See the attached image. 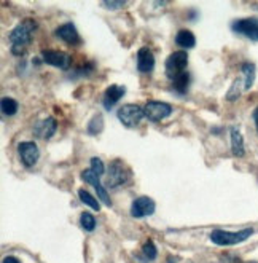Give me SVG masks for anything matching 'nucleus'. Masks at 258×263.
<instances>
[{"mask_svg": "<svg viewBox=\"0 0 258 263\" xmlns=\"http://www.w3.org/2000/svg\"><path fill=\"white\" fill-rule=\"evenodd\" d=\"M37 29V23L34 20H24L21 21L16 27H14L8 39H10V43H11V51L13 54H23L26 46L30 43V37H32V32Z\"/></svg>", "mask_w": 258, "mask_h": 263, "instance_id": "f257e3e1", "label": "nucleus"}, {"mask_svg": "<svg viewBox=\"0 0 258 263\" xmlns=\"http://www.w3.org/2000/svg\"><path fill=\"white\" fill-rule=\"evenodd\" d=\"M255 233L253 228H244L237 231H225V230H214L210 233V241L217 246H236L247 241Z\"/></svg>", "mask_w": 258, "mask_h": 263, "instance_id": "f03ea898", "label": "nucleus"}, {"mask_svg": "<svg viewBox=\"0 0 258 263\" xmlns=\"http://www.w3.org/2000/svg\"><path fill=\"white\" fill-rule=\"evenodd\" d=\"M132 179L131 169L121 161V160H113L109 167V179H107V187L110 189H118L123 185L129 183Z\"/></svg>", "mask_w": 258, "mask_h": 263, "instance_id": "7ed1b4c3", "label": "nucleus"}, {"mask_svg": "<svg viewBox=\"0 0 258 263\" xmlns=\"http://www.w3.org/2000/svg\"><path fill=\"white\" fill-rule=\"evenodd\" d=\"M116 117L126 128H135L141 123V120L145 117V112H144V109L141 105L125 104L123 107H120V109H118Z\"/></svg>", "mask_w": 258, "mask_h": 263, "instance_id": "20e7f679", "label": "nucleus"}, {"mask_svg": "<svg viewBox=\"0 0 258 263\" xmlns=\"http://www.w3.org/2000/svg\"><path fill=\"white\" fill-rule=\"evenodd\" d=\"M231 30L252 42H258V16L242 18L231 23Z\"/></svg>", "mask_w": 258, "mask_h": 263, "instance_id": "39448f33", "label": "nucleus"}, {"mask_svg": "<svg viewBox=\"0 0 258 263\" xmlns=\"http://www.w3.org/2000/svg\"><path fill=\"white\" fill-rule=\"evenodd\" d=\"M188 64V53L187 51H174L168 56L164 63L166 67V75L169 77V80L175 79L177 75H180L182 72H185Z\"/></svg>", "mask_w": 258, "mask_h": 263, "instance_id": "423d86ee", "label": "nucleus"}, {"mask_svg": "<svg viewBox=\"0 0 258 263\" xmlns=\"http://www.w3.org/2000/svg\"><path fill=\"white\" fill-rule=\"evenodd\" d=\"M172 105L168 102H163V101H148L144 107V112L145 117L150 121H161L164 118H168L172 114Z\"/></svg>", "mask_w": 258, "mask_h": 263, "instance_id": "0eeeda50", "label": "nucleus"}, {"mask_svg": "<svg viewBox=\"0 0 258 263\" xmlns=\"http://www.w3.org/2000/svg\"><path fill=\"white\" fill-rule=\"evenodd\" d=\"M156 209L155 201L148 196H139L132 201L131 204V215L134 219H144L147 215H151Z\"/></svg>", "mask_w": 258, "mask_h": 263, "instance_id": "6e6552de", "label": "nucleus"}, {"mask_svg": "<svg viewBox=\"0 0 258 263\" xmlns=\"http://www.w3.org/2000/svg\"><path fill=\"white\" fill-rule=\"evenodd\" d=\"M42 59H43V63H47L53 67H57V69H69L72 63V59L67 53L57 51V50H43Z\"/></svg>", "mask_w": 258, "mask_h": 263, "instance_id": "1a4fd4ad", "label": "nucleus"}, {"mask_svg": "<svg viewBox=\"0 0 258 263\" xmlns=\"http://www.w3.org/2000/svg\"><path fill=\"white\" fill-rule=\"evenodd\" d=\"M18 153L26 167H32L40 158V150L35 142H21L18 145Z\"/></svg>", "mask_w": 258, "mask_h": 263, "instance_id": "9d476101", "label": "nucleus"}, {"mask_svg": "<svg viewBox=\"0 0 258 263\" xmlns=\"http://www.w3.org/2000/svg\"><path fill=\"white\" fill-rule=\"evenodd\" d=\"M80 177H82L86 183L93 185V187L96 189V192H97V196L102 199V203H104L105 206H109V208L112 206V199H110V196H109L107 190H105V187L101 183L99 176H96L93 171H91V169H85V171H82Z\"/></svg>", "mask_w": 258, "mask_h": 263, "instance_id": "9b49d317", "label": "nucleus"}, {"mask_svg": "<svg viewBox=\"0 0 258 263\" xmlns=\"http://www.w3.org/2000/svg\"><path fill=\"white\" fill-rule=\"evenodd\" d=\"M54 35L57 39H61L63 42L69 43V45H73L77 46L82 43V39H80V34L77 27H75L73 23H66V24H61L56 30H54Z\"/></svg>", "mask_w": 258, "mask_h": 263, "instance_id": "f8f14e48", "label": "nucleus"}, {"mask_svg": "<svg viewBox=\"0 0 258 263\" xmlns=\"http://www.w3.org/2000/svg\"><path fill=\"white\" fill-rule=\"evenodd\" d=\"M56 129H57V121L54 118L48 117V118L38 121L37 125L34 126V136L47 141V139H51L54 136Z\"/></svg>", "mask_w": 258, "mask_h": 263, "instance_id": "ddd939ff", "label": "nucleus"}, {"mask_svg": "<svg viewBox=\"0 0 258 263\" xmlns=\"http://www.w3.org/2000/svg\"><path fill=\"white\" fill-rule=\"evenodd\" d=\"M126 95V88L120 85H110L104 92V107L107 110H112L113 105Z\"/></svg>", "mask_w": 258, "mask_h": 263, "instance_id": "4468645a", "label": "nucleus"}, {"mask_svg": "<svg viewBox=\"0 0 258 263\" xmlns=\"http://www.w3.org/2000/svg\"><path fill=\"white\" fill-rule=\"evenodd\" d=\"M155 69V56L148 48H141L137 51V70L142 73H148Z\"/></svg>", "mask_w": 258, "mask_h": 263, "instance_id": "2eb2a0df", "label": "nucleus"}, {"mask_svg": "<svg viewBox=\"0 0 258 263\" xmlns=\"http://www.w3.org/2000/svg\"><path fill=\"white\" fill-rule=\"evenodd\" d=\"M230 137H231V152L234 157L242 158L246 155V145H244V137L237 126H233L230 129Z\"/></svg>", "mask_w": 258, "mask_h": 263, "instance_id": "dca6fc26", "label": "nucleus"}, {"mask_svg": "<svg viewBox=\"0 0 258 263\" xmlns=\"http://www.w3.org/2000/svg\"><path fill=\"white\" fill-rule=\"evenodd\" d=\"M175 43L184 50H191V48H194V45H196V37H194V34L191 32V30L182 29L175 35Z\"/></svg>", "mask_w": 258, "mask_h": 263, "instance_id": "f3484780", "label": "nucleus"}, {"mask_svg": "<svg viewBox=\"0 0 258 263\" xmlns=\"http://www.w3.org/2000/svg\"><path fill=\"white\" fill-rule=\"evenodd\" d=\"M255 73H256V69H255L253 63H242V66H241V77L244 79V89L246 91H249L253 86Z\"/></svg>", "mask_w": 258, "mask_h": 263, "instance_id": "a211bd4d", "label": "nucleus"}, {"mask_svg": "<svg viewBox=\"0 0 258 263\" xmlns=\"http://www.w3.org/2000/svg\"><path fill=\"white\" fill-rule=\"evenodd\" d=\"M171 82H172V86H174V89L177 92H180V95H185L188 83H190V75L187 72H182L180 75H177L175 79H172Z\"/></svg>", "mask_w": 258, "mask_h": 263, "instance_id": "6ab92c4d", "label": "nucleus"}, {"mask_svg": "<svg viewBox=\"0 0 258 263\" xmlns=\"http://www.w3.org/2000/svg\"><path fill=\"white\" fill-rule=\"evenodd\" d=\"M242 91H246L244 89V79L242 77H239V79H236L230 88V91L226 92V99L228 101H237L239 96L242 95Z\"/></svg>", "mask_w": 258, "mask_h": 263, "instance_id": "aec40b11", "label": "nucleus"}, {"mask_svg": "<svg viewBox=\"0 0 258 263\" xmlns=\"http://www.w3.org/2000/svg\"><path fill=\"white\" fill-rule=\"evenodd\" d=\"M102 129H104V117H102L101 114H96V115H93V118L89 120L88 126H86V131H88V134H91V136H96V134H99Z\"/></svg>", "mask_w": 258, "mask_h": 263, "instance_id": "412c9836", "label": "nucleus"}, {"mask_svg": "<svg viewBox=\"0 0 258 263\" xmlns=\"http://www.w3.org/2000/svg\"><path fill=\"white\" fill-rule=\"evenodd\" d=\"M0 105H2V114L5 117H13L18 112V107H19L18 101L13 98H2V104Z\"/></svg>", "mask_w": 258, "mask_h": 263, "instance_id": "4be33fe9", "label": "nucleus"}, {"mask_svg": "<svg viewBox=\"0 0 258 263\" xmlns=\"http://www.w3.org/2000/svg\"><path fill=\"white\" fill-rule=\"evenodd\" d=\"M78 198H80V201L83 204H86V206H89L91 209H94V211H99L101 209V204H99V201L91 195L89 192H86L85 189H80L78 190Z\"/></svg>", "mask_w": 258, "mask_h": 263, "instance_id": "5701e85b", "label": "nucleus"}, {"mask_svg": "<svg viewBox=\"0 0 258 263\" xmlns=\"http://www.w3.org/2000/svg\"><path fill=\"white\" fill-rule=\"evenodd\" d=\"M142 255H144V257H145V260H148V261H153V260L156 258V255H158V249H156L155 242L151 241V239L145 241V244L142 246Z\"/></svg>", "mask_w": 258, "mask_h": 263, "instance_id": "b1692460", "label": "nucleus"}, {"mask_svg": "<svg viewBox=\"0 0 258 263\" xmlns=\"http://www.w3.org/2000/svg\"><path fill=\"white\" fill-rule=\"evenodd\" d=\"M80 225L85 231H93L96 228V219L91 212H82L80 215Z\"/></svg>", "mask_w": 258, "mask_h": 263, "instance_id": "393cba45", "label": "nucleus"}, {"mask_svg": "<svg viewBox=\"0 0 258 263\" xmlns=\"http://www.w3.org/2000/svg\"><path fill=\"white\" fill-rule=\"evenodd\" d=\"M89 164H91V171H93L96 176H102L104 173H105V166H104V161L101 160V158H97V157H93L89 160Z\"/></svg>", "mask_w": 258, "mask_h": 263, "instance_id": "a878e982", "label": "nucleus"}, {"mask_svg": "<svg viewBox=\"0 0 258 263\" xmlns=\"http://www.w3.org/2000/svg\"><path fill=\"white\" fill-rule=\"evenodd\" d=\"M217 263H242V261L234 255H223Z\"/></svg>", "mask_w": 258, "mask_h": 263, "instance_id": "bb28decb", "label": "nucleus"}, {"mask_svg": "<svg viewBox=\"0 0 258 263\" xmlns=\"http://www.w3.org/2000/svg\"><path fill=\"white\" fill-rule=\"evenodd\" d=\"M105 8H110V10H116V8H123L126 5V2H104L102 4Z\"/></svg>", "mask_w": 258, "mask_h": 263, "instance_id": "cd10ccee", "label": "nucleus"}, {"mask_svg": "<svg viewBox=\"0 0 258 263\" xmlns=\"http://www.w3.org/2000/svg\"><path fill=\"white\" fill-rule=\"evenodd\" d=\"M2 263H21L16 257H13V255H8V257H5L4 258V261Z\"/></svg>", "mask_w": 258, "mask_h": 263, "instance_id": "c85d7f7f", "label": "nucleus"}, {"mask_svg": "<svg viewBox=\"0 0 258 263\" xmlns=\"http://www.w3.org/2000/svg\"><path fill=\"white\" fill-rule=\"evenodd\" d=\"M253 121H255V126H256V131H258V107L253 110Z\"/></svg>", "mask_w": 258, "mask_h": 263, "instance_id": "c756f323", "label": "nucleus"}, {"mask_svg": "<svg viewBox=\"0 0 258 263\" xmlns=\"http://www.w3.org/2000/svg\"><path fill=\"white\" fill-rule=\"evenodd\" d=\"M168 263H172V257H169V258H168Z\"/></svg>", "mask_w": 258, "mask_h": 263, "instance_id": "7c9ffc66", "label": "nucleus"}, {"mask_svg": "<svg viewBox=\"0 0 258 263\" xmlns=\"http://www.w3.org/2000/svg\"><path fill=\"white\" fill-rule=\"evenodd\" d=\"M250 263H256V261H250Z\"/></svg>", "mask_w": 258, "mask_h": 263, "instance_id": "2f4dec72", "label": "nucleus"}, {"mask_svg": "<svg viewBox=\"0 0 258 263\" xmlns=\"http://www.w3.org/2000/svg\"><path fill=\"white\" fill-rule=\"evenodd\" d=\"M188 263H191V261H188Z\"/></svg>", "mask_w": 258, "mask_h": 263, "instance_id": "473e14b6", "label": "nucleus"}]
</instances>
